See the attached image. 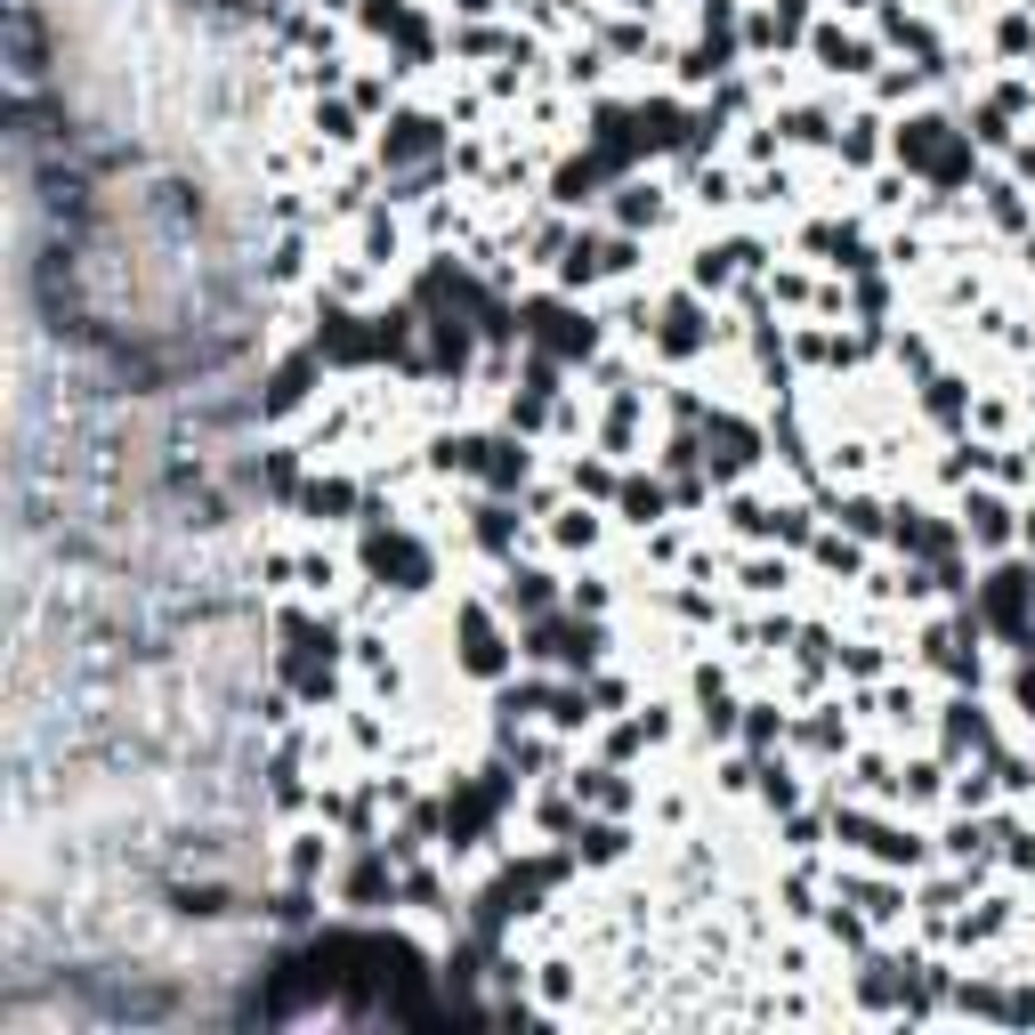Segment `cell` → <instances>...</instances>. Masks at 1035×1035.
<instances>
[{"label":"cell","instance_id":"cell-1","mask_svg":"<svg viewBox=\"0 0 1035 1035\" xmlns=\"http://www.w3.org/2000/svg\"><path fill=\"white\" fill-rule=\"evenodd\" d=\"M963 526L979 534V543H1003V534H1011V526H1003V502H987V493H979V502L963 510Z\"/></svg>","mask_w":1035,"mask_h":1035},{"label":"cell","instance_id":"cell-2","mask_svg":"<svg viewBox=\"0 0 1035 1035\" xmlns=\"http://www.w3.org/2000/svg\"><path fill=\"white\" fill-rule=\"evenodd\" d=\"M664 202H655V186H624V219H655Z\"/></svg>","mask_w":1035,"mask_h":1035},{"label":"cell","instance_id":"cell-3","mask_svg":"<svg viewBox=\"0 0 1035 1035\" xmlns=\"http://www.w3.org/2000/svg\"><path fill=\"white\" fill-rule=\"evenodd\" d=\"M543 598H550L543 574H518V583H510V607H543Z\"/></svg>","mask_w":1035,"mask_h":1035}]
</instances>
